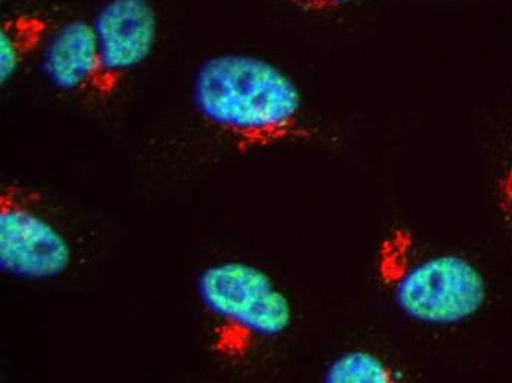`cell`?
I'll return each instance as SVG.
<instances>
[{
    "label": "cell",
    "instance_id": "5b68a950",
    "mask_svg": "<svg viewBox=\"0 0 512 383\" xmlns=\"http://www.w3.org/2000/svg\"><path fill=\"white\" fill-rule=\"evenodd\" d=\"M98 46V71L92 90L111 98L154 51L158 18L148 0H108L92 23Z\"/></svg>",
    "mask_w": 512,
    "mask_h": 383
},
{
    "label": "cell",
    "instance_id": "3957f363",
    "mask_svg": "<svg viewBox=\"0 0 512 383\" xmlns=\"http://www.w3.org/2000/svg\"><path fill=\"white\" fill-rule=\"evenodd\" d=\"M73 252L67 238L30 192L8 185L0 192V269L20 279H55L70 269Z\"/></svg>",
    "mask_w": 512,
    "mask_h": 383
},
{
    "label": "cell",
    "instance_id": "ba28073f",
    "mask_svg": "<svg viewBox=\"0 0 512 383\" xmlns=\"http://www.w3.org/2000/svg\"><path fill=\"white\" fill-rule=\"evenodd\" d=\"M327 383H387L395 381V373L384 361L370 353L352 351L337 357L324 373Z\"/></svg>",
    "mask_w": 512,
    "mask_h": 383
},
{
    "label": "cell",
    "instance_id": "8992f818",
    "mask_svg": "<svg viewBox=\"0 0 512 383\" xmlns=\"http://www.w3.org/2000/svg\"><path fill=\"white\" fill-rule=\"evenodd\" d=\"M40 70L61 92H90L98 71V46L92 24L74 20L59 27L46 40Z\"/></svg>",
    "mask_w": 512,
    "mask_h": 383
},
{
    "label": "cell",
    "instance_id": "9c48e42d",
    "mask_svg": "<svg viewBox=\"0 0 512 383\" xmlns=\"http://www.w3.org/2000/svg\"><path fill=\"white\" fill-rule=\"evenodd\" d=\"M292 2L299 11L307 14H326V12L345 8L354 0H292Z\"/></svg>",
    "mask_w": 512,
    "mask_h": 383
},
{
    "label": "cell",
    "instance_id": "7a4b0ae2",
    "mask_svg": "<svg viewBox=\"0 0 512 383\" xmlns=\"http://www.w3.org/2000/svg\"><path fill=\"white\" fill-rule=\"evenodd\" d=\"M199 301L212 319L218 356H243L256 339L283 335L292 325V305L271 277L251 264L224 261L196 280Z\"/></svg>",
    "mask_w": 512,
    "mask_h": 383
},
{
    "label": "cell",
    "instance_id": "52a82bcc",
    "mask_svg": "<svg viewBox=\"0 0 512 383\" xmlns=\"http://www.w3.org/2000/svg\"><path fill=\"white\" fill-rule=\"evenodd\" d=\"M48 21L39 15L8 18L0 27V82L6 84L45 43Z\"/></svg>",
    "mask_w": 512,
    "mask_h": 383
},
{
    "label": "cell",
    "instance_id": "277c9868",
    "mask_svg": "<svg viewBox=\"0 0 512 383\" xmlns=\"http://www.w3.org/2000/svg\"><path fill=\"white\" fill-rule=\"evenodd\" d=\"M395 300L408 317L418 322L454 325L482 308L486 283L468 261L443 255L414 267L396 286Z\"/></svg>",
    "mask_w": 512,
    "mask_h": 383
},
{
    "label": "cell",
    "instance_id": "6da1fadb",
    "mask_svg": "<svg viewBox=\"0 0 512 383\" xmlns=\"http://www.w3.org/2000/svg\"><path fill=\"white\" fill-rule=\"evenodd\" d=\"M193 110L240 149L290 139L302 123L301 92L280 68L249 55H218L199 65L190 89Z\"/></svg>",
    "mask_w": 512,
    "mask_h": 383
}]
</instances>
